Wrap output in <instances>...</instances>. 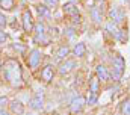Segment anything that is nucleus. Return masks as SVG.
I'll use <instances>...</instances> for the list:
<instances>
[{
    "instance_id": "1",
    "label": "nucleus",
    "mask_w": 130,
    "mask_h": 115,
    "mask_svg": "<svg viewBox=\"0 0 130 115\" xmlns=\"http://www.w3.org/2000/svg\"><path fill=\"white\" fill-rule=\"evenodd\" d=\"M2 71L5 79L14 86L21 85V67L18 64V61L15 59H8L3 65H2Z\"/></svg>"
},
{
    "instance_id": "2",
    "label": "nucleus",
    "mask_w": 130,
    "mask_h": 115,
    "mask_svg": "<svg viewBox=\"0 0 130 115\" xmlns=\"http://www.w3.org/2000/svg\"><path fill=\"white\" fill-rule=\"evenodd\" d=\"M124 68H126V62L123 56L117 55V56L112 59V71H110V77L113 80H120L123 77V73H124Z\"/></svg>"
},
{
    "instance_id": "3",
    "label": "nucleus",
    "mask_w": 130,
    "mask_h": 115,
    "mask_svg": "<svg viewBox=\"0 0 130 115\" xmlns=\"http://www.w3.org/2000/svg\"><path fill=\"white\" fill-rule=\"evenodd\" d=\"M98 89H100V80L97 76H94L89 82V97H88V105L94 106L98 100Z\"/></svg>"
},
{
    "instance_id": "4",
    "label": "nucleus",
    "mask_w": 130,
    "mask_h": 115,
    "mask_svg": "<svg viewBox=\"0 0 130 115\" xmlns=\"http://www.w3.org/2000/svg\"><path fill=\"white\" fill-rule=\"evenodd\" d=\"M109 18H110V21H113V23L118 24V23H123V21H124L126 14H124L123 8L113 6V8H110V11H109Z\"/></svg>"
},
{
    "instance_id": "5",
    "label": "nucleus",
    "mask_w": 130,
    "mask_h": 115,
    "mask_svg": "<svg viewBox=\"0 0 130 115\" xmlns=\"http://www.w3.org/2000/svg\"><path fill=\"white\" fill-rule=\"evenodd\" d=\"M41 59H42V53L38 50V49H33L29 52V56H27V64H29V67L35 70L38 65H39V62H41Z\"/></svg>"
},
{
    "instance_id": "6",
    "label": "nucleus",
    "mask_w": 130,
    "mask_h": 115,
    "mask_svg": "<svg viewBox=\"0 0 130 115\" xmlns=\"http://www.w3.org/2000/svg\"><path fill=\"white\" fill-rule=\"evenodd\" d=\"M23 20V29H24V32H32L33 27H35V23H33V17H32V12L29 11V9H24L23 11V17H21Z\"/></svg>"
},
{
    "instance_id": "7",
    "label": "nucleus",
    "mask_w": 130,
    "mask_h": 115,
    "mask_svg": "<svg viewBox=\"0 0 130 115\" xmlns=\"http://www.w3.org/2000/svg\"><path fill=\"white\" fill-rule=\"evenodd\" d=\"M85 105H86V100H85V97H82V95H77V97H74V98L71 100L70 109H71V112H73V114H77V112H82V111H83Z\"/></svg>"
},
{
    "instance_id": "8",
    "label": "nucleus",
    "mask_w": 130,
    "mask_h": 115,
    "mask_svg": "<svg viewBox=\"0 0 130 115\" xmlns=\"http://www.w3.org/2000/svg\"><path fill=\"white\" fill-rule=\"evenodd\" d=\"M62 11H64L65 15H68V17H71L74 21H79V18H80V14H79V9H77V6L74 5V3H65L64 8H62Z\"/></svg>"
},
{
    "instance_id": "9",
    "label": "nucleus",
    "mask_w": 130,
    "mask_h": 115,
    "mask_svg": "<svg viewBox=\"0 0 130 115\" xmlns=\"http://www.w3.org/2000/svg\"><path fill=\"white\" fill-rule=\"evenodd\" d=\"M29 105H30V108L35 109V111H41L42 106H44V95H42V92H36L32 98H30Z\"/></svg>"
},
{
    "instance_id": "10",
    "label": "nucleus",
    "mask_w": 130,
    "mask_h": 115,
    "mask_svg": "<svg viewBox=\"0 0 130 115\" xmlns=\"http://www.w3.org/2000/svg\"><path fill=\"white\" fill-rule=\"evenodd\" d=\"M76 67H77V62H76V61H73V59H67L64 64H61V67H59V73H61V74H68V73H71Z\"/></svg>"
},
{
    "instance_id": "11",
    "label": "nucleus",
    "mask_w": 130,
    "mask_h": 115,
    "mask_svg": "<svg viewBox=\"0 0 130 115\" xmlns=\"http://www.w3.org/2000/svg\"><path fill=\"white\" fill-rule=\"evenodd\" d=\"M95 76L98 77V80H101V82H107L109 79H110V73L107 71V68L104 67V65H97V68H95Z\"/></svg>"
},
{
    "instance_id": "12",
    "label": "nucleus",
    "mask_w": 130,
    "mask_h": 115,
    "mask_svg": "<svg viewBox=\"0 0 130 115\" xmlns=\"http://www.w3.org/2000/svg\"><path fill=\"white\" fill-rule=\"evenodd\" d=\"M9 111L14 115H23L24 114V105L20 100H12L9 103Z\"/></svg>"
},
{
    "instance_id": "13",
    "label": "nucleus",
    "mask_w": 130,
    "mask_h": 115,
    "mask_svg": "<svg viewBox=\"0 0 130 115\" xmlns=\"http://www.w3.org/2000/svg\"><path fill=\"white\" fill-rule=\"evenodd\" d=\"M41 79H42L45 83H48V82L53 79V67H52V65H45V67L42 68V71H41Z\"/></svg>"
},
{
    "instance_id": "14",
    "label": "nucleus",
    "mask_w": 130,
    "mask_h": 115,
    "mask_svg": "<svg viewBox=\"0 0 130 115\" xmlns=\"http://www.w3.org/2000/svg\"><path fill=\"white\" fill-rule=\"evenodd\" d=\"M85 53H86V46L83 42H79V44H76L73 47V55L74 56L82 58V56H85Z\"/></svg>"
},
{
    "instance_id": "15",
    "label": "nucleus",
    "mask_w": 130,
    "mask_h": 115,
    "mask_svg": "<svg viewBox=\"0 0 130 115\" xmlns=\"http://www.w3.org/2000/svg\"><path fill=\"white\" fill-rule=\"evenodd\" d=\"M36 11H38V14H39V17H41V18H44V20H48V18L52 17V12H50V8H47L45 5H39V6L36 8Z\"/></svg>"
},
{
    "instance_id": "16",
    "label": "nucleus",
    "mask_w": 130,
    "mask_h": 115,
    "mask_svg": "<svg viewBox=\"0 0 130 115\" xmlns=\"http://www.w3.org/2000/svg\"><path fill=\"white\" fill-rule=\"evenodd\" d=\"M106 30L112 35V36H115L117 39H118V36H120V29L117 27V23H113V21H109V23H106Z\"/></svg>"
},
{
    "instance_id": "17",
    "label": "nucleus",
    "mask_w": 130,
    "mask_h": 115,
    "mask_svg": "<svg viewBox=\"0 0 130 115\" xmlns=\"http://www.w3.org/2000/svg\"><path fill=\"white\" fill-rule=\"evenodd\" d=\"M91 17H92V20H94L95 23H101V21H103V14H101V11L98 9L97 6L91 8Z\"/></svg>"
},
{
    "instance_id": "18",
    "label": "nucleus",
    "mask_w": 130,
    "mask_h": 115,
    "mask_svg": "<svg viewBox=\"0 0 130 115\" xmlns=\"http://www.w3.org/2000/svg\"><path fill=\"white\" fill-rule=\"evenodd\" d=\"M15 6V0H0V8L5 11H11Z\"/></svg>"
},
{
    "instance_id": "19",
    "label": "nucleus",
    "mask_w": 130,
    "mask_h": 115,
    "mask_svg": "<svg viewBox=\"0 0 130 115\" xmlns=\"http://www.w3.org/2000/svg\"><path fill=\"white\" fill-rule=\"evenodd\" d=\"M33 32H35V36H39V35H45V26L42 21L36 23L35 27H33Z\"/></svg>"
},
{
    "instance_id": "20",
    "label": "nucleus",
    "mask_w": 130,
    "mask_h": 115,
    "mask_svg": "<svg viewBox=\"0 0 130 115\" xmlns=\"http://www.w3.org/2000/svg\"><path fill=\"white\" fill-rule=\"evenodd\" d=\"M121 115H130V98H126L123 103H121Z\"/></svg>"
},
{
    "instance_id": "21",
    "label": "nucleus",
    "mask_w": 130,
    "mask_h": 115,
    "mask_svg": "<svg viewBox=\"0 0 130 115\" xmlns=\"http://www.w3.org/2000/svg\"><path fill=\"white\" fill-rule=\"evenodd\" d=\"M68 53H70V49L67 47V46H62L58 52H56V58L61 61V59H65V58L68 56Z\"/></svg>"
},
{
    "instance_id": "22",
    "label": "nucleus",
    "mask_w": 130,
    "mask_h": 115,
    "mask_svg": "<svg viewBox=\"0 0 130 115\" xmlns=\"http://www.w3.org/2000/svg\"><path fill=\"white\" fill-rule=\"evenodd\" d=\"M8 39H9V35H8L6 32L0 30V44H5V42H6Z\"/></svg>"
},
{
    "instance_id": "23",
    "label": "nucleus",
    "mask_w": 130,
    "mask_h": 115,
    "mask_svg": "<svg viewBox=\"0 0 130 115\" xmlns=\"http://www.w3.org/2000/svg\"><path fill=\"white\" fill-rule=\"evenodd\" d=\"M44 3L47 6H50V8H56L59 5V0H44Z\"/></svg>"
},
{
    "instance_id": "24",
    "label": "nucleus",
    "mask_w": 130,
    "mask_h": 115,
    "mask_svg": "<svg viewBox=\"0 0 130 115\" xmlns=\"http://www.w3.org/2000/svg\"><path fill=\"white\" fill-rule=\"evenodd\" d=\"M6 23H8V21H6V17L0 12V27H5V26H6Z\"/></svg>"
},
{
    "instance_id": "25",
    "label": "nucleus",
    "mask_w": 130,
    "mask_h": 115,
    "mask_svg": "<svg viewBox=\"0 0 130 115\" xmlns=\"http://www.w3.org/2000/svg\"><path fill=\"white\" fill-rule=\"evenodd\" d=\"M0 115H9V114H8V112H5L3 109H0Z\"/></svg>"
},
{
    "instance_id": "26",
    "label": "nucleus",
    "mask_w": 130,
    "mask_h": 115,
    "mask_svg": "<svg viewBox=\"0 0 130 115\" xmlns=\"http://www.w3.org/2000/svg\"><path fill=\"white\" fill-rule=\"evenodd\" d=\"M124 2H129V0H124Z\"/></svg>"
},
{
    "instance_id": "27",
    "label": "nucleus",
    "mask_w": 130,
    "mask_h": 115,
    "mask_svg": "<svg viewBox=\"0 0 130 115\" xmlns=\"http://www.w3.org/2000/svg\"><path fill=\"white\" fill-rule=\"evenodd\" d=\"M0 68H2V65H0Z\"/></svg>"
}]
</instances>
